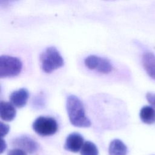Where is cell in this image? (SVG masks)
<instances>
[{
	"label": "cell",
	"mask_w": 155,
	"mask_h": 155,
	"mask_svg": "<svg viewBox=\"0 0 155 155\" xmlns=\"http://www.w3.org/2000/svg\"><path fill=\"white\" fill-rule=\"evenodd\" d=\"M45 103L46 97L45 94L42 92H40L35 95L31 101L32 107L36 110L43 108L45 105Z\"/></svg>",
	"instance_id": "cell-14"
},
{
	"label": "cell",
	"mask_w": 155,
	"mask_h": 155,
	"mask_svg": "<svg viewBox=\"0 0 155 155\" xmlns=\"http://www.w3.org/2000/svg\"><path fill=\"white\" fill-rule=\"evenodd\" d=\"M6 147H7L6 143H5V140L2 138L1 139V153H3V151L5 150Z\"/></svg>",
	"instance_id": "cell-18"
},
{
	"label": "cell",
	"mask_w": 155,
	"mask_h": 155,
	"mask_svg": "<svg viewBox=\"0 0 155 155\" xmlns=\"http://www.w3.org/2000/svg\"><path fill=\"white\" fill-rule=\"evenodd\" d=\"M22 68V62L17 57L2 55L0 57V77L1 78L18 75Z\"/></svg>",
	"instance_id": "cell-3"
},
{
	"label": "cell",
	"mask_w": 155,
	"mask_h": 155,
	"mask_svg": "<svg viewBox=\"0 0 155 155\" xmlns=\"http://www.w3.org/2000/svg\"><path fill=\"white\" fill-rule=\"evenodd\" d=\"M7 155H27V153L22 150L15 148L10 150L8 152Z\"/></svg>",
	"instance_id": "cell-17"
},
{
	"label": "cell",
	"mask_w": 155,
	"mask_h": 155,
	"mask_svg": "<svg viewBox=\"0 0 155 155\" xmlns=\"http://www.w3.org/2000/svg\"><path fill=\"white\" fill-rule=\"evenodd\" d=\"M98 154L97 148L94 143L90 141L84 142L81 150V155H98Z\"/></svg>",
	"instance_id": "cell-13"
},
{
	"label": "cell",
	"mask_w": 155,
	"mask_h": 155,
	"mask_svg": "<svg viewBox=\"0 0 155 155\" xmlns=\"http://www.w3.org/2000/svg\"><path fill=\"white\" fill-rule=\"evenodd\" d=\"M16 114V110L14 105L6 101H1L0 103V116L5 121H12Z\"/></svg>",
	"instance_id": "cell-10"
},
{
	"label": "cell",
	"mask_w": 155,
	"mask_h": 155,
	"mask_svg": "<svg viewBox=\"0 0 155 155\" xmlns=\"http://www.w3.org/2000/svg\"><path fill=\"white\" fill-rule=\"evenodd\" d=\"M66 108L71 124L77 127L87 128L91 126V122L85 116L83 104L75 95H70L67 98Z\"/></svg>",
	"instance_id": "cell-1"
},
{
	"label": "cell",
	"mask_w": 155,
	"mask_h": 155,
	"mask_svg": "<svg viewBox=\"0 0 155 155\" xmlns=\"http://www.w3.org/2000/svg\"><path fill=\"white\" fill-rule=\"evenodd\" d=\"M12 145L16 148L22 150L29 154L36 153L39 148L37 142L27 136H21L15 138L12 141Z\"/></svg>",
	"instance_id": "cell-6"
},
{
	"label": "cell",
	"mask_w": 155,
	"mask_h": 155,
	"mask_svg": "<svg viewBox=\"0 0 155 155\" xmlns=\"http://www.w3.org/2000/svg\"><path fill=\"white\" fill-rule=\"evenodd\" d=\"M84 64L88 69L103 74L109 73L113 70V66L108 59L96 55H90L85 58Z\"/></svg>",
	"instance_id": "cell-5"
},
{
	"label": "cell",
	"mask_w": 155,
	"mask_h": 155,
	"mask_svg": "<svg viewBox=\"0 0 155 155\" xmlns=\"http://www.w3.org/2000/svg\"><path fill=\"white\" fill-rule=\"evenodd\" d=\"M32 128L38 134L48 136L56 133L58 125L56 120L53 117L40 116L33 122Z\"/></svg>",
	"instance_id": "cell-4"
},
{
	"label": "cell",
	"mask_w": 155,
	"mask_h": 155,
	"mask_svg": "<svg viewBox=\"0 0 155 155\" xmlns=\"http://www.w3.org/2000/svg\"><path fill=\"white\" fill-rule=\"evenodd\" d=\"M84 143V138L82 135L78 133H73L67 136L64 148L69 151L77 153L81 150Z\"/></svg>",
	"instance_id": "cell-7"
},
{
	"label": "cell",
	"mask_w": 155,
	"mask_h": 155,
	"mask_svg": "<svg viewBox=\"0 0 155 155\" xmlns=\"http://www.w3.org/2000/svg\"><path fill=\"white\" fill-rule=\"evenodd\" d=\"M41 68L44 71L50 73L61 67L64 64L63 58L54 47L47 48L39 56Z\"/></svg>",
	"instance_id": "cell-2"
},
{
	"label": "cell",
	"mask_w": 155,
	"mask_h": 155,
	"mask_svg": "<svg viewBox=\"0 0 155 155\" xmlns=\"http://www.w3.org/2000/svg\"><path fill=\"white\" fill-rule=\"evenodd\" d=\"M141 120L147 124H151L155 121V110L150 106L143 107L139 113Z\"/></svg>",
	"instance_id": "cell-12"
},
{
	"label": "cell",
	"mask_w": 155,
	"mask_h": 155,
	"mask_svg": "<svg viewBox=\"0 0 155 155\" xmlns=\"http://www.w3.org/2000/svg\"><path fill=\"white\" fill-rule=\"evenodd\" d=\"M146 98L148 102L154 107H155V93L148 92L146 94Z\"/></svg>",
	"instance_id": "cell-16"
},
{
	"label": "cell",
	"mask_w": 155,
	"mask_h": 155,
	"mask_svg": "<svg viewBox=\"0 0 155 155\" xmlns=\"http://www.w3.org/2000/svg\"><path fill=\"white\" fill-rule=\"evenodd\" d=\"M10 127L8 125L3 123L2 122H1L0 123V130H1V137L2 138L4 137L9 131Z\"/></svg>",
	"instance_id": "cell-15"
},
{
	"label": "cell",
	"mask_w": 155,
	"mask_h": 155,
	"mask_svg": "<svg viewBox=\"0 0 155 155\" xmlns=\"http://www.w3.org/2000/svg\"><path fill=\"white\" fill-rule=\"evenodd\" d=\"M28 96V90L25 88H22L12 92L10 95L9 99L14 106L18 108H22L26 105Z\"/></svg>",
	"instance_id": "cell-8"
},
{
	"label": "cell",
	"mask_w": 155,
	"mask_h": 155,
	"mask_svg": "<svg viewBox=\"0 0 155 155\" xmlns=\"http://www.w3.org/2000/svg\"><path fill=\"white\" fill-rule=\"evenodd\" d=\"M142 61L147 73L152 79H155V54L151 52H145L142 56Z\"/></svg>",
	"instance_id": "cell-9"
},
{
	"label": "cell",
	"mask_w": 155,
	"mask_h": 155,
	"mask_svg": "<svg viewBox=\"0 0 155 155\" xmlns=\"http://www.w3.org/2000/svg\"><path fill=\"white\" fill-rule=\"evenodd\" d=\"M109 155H127V147L119 139L113 140L109 145Z\"/></svg>",
	"instance_id": "cell-11"
}]
</instances>
